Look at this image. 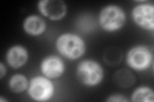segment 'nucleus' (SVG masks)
<instances>
[{
    "mask_svg": "<svg viewBox=\"0 0 154 102\" xmlns=\"http://www.w3.org/2000/svg\"><path fill=\"white\" fill-rule=\"evenodd\" d=\"M28 93L30 98L37 101L49 100L54 95V86L47 77L37 76L29 83Z\"/></svg>",
    "mask_w": 154,
    "mask_h": 102,
    "instance_id": "4",
    "label": "nucleus"
},
{
    "mask_svg": "<svg viewBox=\"0 0 154 102\" xmlns=\"http://www.w3.org/2000/svg\"><path fill=\"white\" fill-rule=\"evenodd\" d=\"M126 19V14L121 7L115 4H110L101 10L99 22L104 30L115 31L125 25Z\"/></svg>",
    "mask_w": 154,
    "mask_h": 102,
    "instance_id": "2",
    "label": "nucleus"
},
{
    "mask_svg": "<svg viewBox=\"0 0 154 102\" xmlns=\"http://www.w3.org/2000/svg\"><path fill=\"white\" fill-rule=\"evenodd\" d=\"M41 70L48 79L60 77L65 70V65L61 58L57 56H49L41 62Z\"/></svg>",
    "mask_w": 154,
    "mask_h": 102,
    "instance_id": "8",
    "label": "nucleus"
},
{
    "mask_svg": "<svg viewBox=\"0 0 154 102\" xmlns=\"http://www.w3.org/2000/svg\"><path fill=\"white\" fill-rule=\"evenodd\" d=\"M134 21L138 26L147 30L154 29V7L149 3L139 4L132 12Z\"/></svg>",
    "mask_w": 154,
    "mask_h": 102,
    "instance_id": "6",
    "label": "nucleus"
},
{
    "mask_svg": "<svg viewBox=\"0 0 154 102\" xmlns=\"http://www.w3.org/2000/svg\"><path fill=\"white\" fill-rule=\"evenodd\" d=\"M56 47L61 55L69 60H76L84 54L85 43L79 35L68 33L57 38Z\"/></svg>",
    "mask_w": 154,
    "mask_h": 102,
    "instance_id": "1",
    "label": "nucleus"
},
{
    "mask_svg": "<svg viewBox=\"0 0 154 102\" xmlns=\"http://www.w3.org/2000/svg\"><path fill=\"white\" fill-rule=\"evenodd\" d=\"M131 98L134 102H153L154 101L153 91L149 87H139L133 92Z\"/></svg>",
    "mask_w": 154,
    "mask_h": 102,
    "instance_id": "13",
    "label": "nucleus"
},
{
    "mask_svg": "<svg viewBox=\"0 0 154 102\" xmlns=\"http://www.w3.org/2000/svg\"><path fill=\"white\" fill-rule=\"evenodd\" d=\"M79 80L85 86H94L99 84L103 78V70L100 63L87 60L80 62L76 69Z\"/></svg>",
    "mask_w": 154,
    "mask_h": 102,
    "instance_id": "3",
    "label": "nucleus"
},
{
    "mask_svg": "<svg viewBox=\"0 0 154 102\" xmlns=\"http://www.w3.org/2000/svg\"><path fill=\"white\" fill-rule=\"evenodd\" d=\"M28 53L26 48L21 45H14L8 49L6 54V60L9 66L17 69L26 63Z\"/></svg>",
    "mask_w": 154,
    "mask_h": 102,
    "instance_id": "9",
    "label": "nucleus"
},
{
    "mask_svg": "<svg viewBox=\"0 0 154 102\" xmlns=\"http://www.w3.org/2000/svg\"><path fill=\"white\" fill-rule=\"evenodd\" d=\"M107 101L109 102H127L128 100L122 95H112L109 96L107 99Z\"/></svg>",
    "mask_w": 154,
    "mask_h": 102,
    "instance_id": "15",
    "label": "nucleus"
},
{
    "mask_svg": "<svg viewBox=\"0 0 154 102\" xmlns=\"http://www.w3.org/2000/svg\"><path fill=\"white\" fill-rule=\"evenodd\" d=\"M114 84L122 88H128L134 86L136 82V77L130 70L121 69L115 73L113 75Z\"/></svg>",
    "mask_w": 154,
    "mask_h": 102,
    "instance_id": "11",
    "label": "nucleus"
},
{
    "mask_svg": "<svg viewBox=\"0 0 154 102\" xmlns=\"http://www.w3.org/2000/svg\"><path fill=\"white\" fill-rule=\"evenodd\" d=\"M23 29L26 33L32 36L41 35L46 30V23L41 17L32 15L27 17L23 22Z\"/></svg>",
    "mask_w": 154,
    "mask_h": 102,
    "instance_id": "10",
    "label": "nucleus"
},
{
    "mask_svg": "<svg viewBox=\"0 0 154 102\" xmlns=\"http://www.w3.org/2000/svg\"><path fill=\"white\" fill-rule=\"evenodd\" d=\"M153 56L149 48L145 46L138 45L130 50L126 57L127 65L131 68L142 71L148 68L152 64Z\"/></svg>",
    "mask_w": 154,
    "mask_h": 102,
    "instance_id": "5",
    "label": "nucleus"
},
{
    "mask_svg": "<svg viewBox=\"0 0 154 102\" xmlns=\"http://www.w3.org/2000/svg\"><path fill=\"white\" fill-rule=\"evenodd\" d=\"M28 81L26 77L22 74L14 75L9 80L11 90L15 93H21L28 87Z\"/></svg>",
    "mask_w": 154,
    "mask_h": 102,
    "instance_id": "14",
    "label": "nucleus"
},
{
    "mask_svg": "<svg viewBox=\"0 0 154 102\" xmlns=\"http://www.w3.org/2000/svg\"><path fill=\"white\" fill-rule=\"evenodd\" d=\"M6 74V68L4 64L1 62L0 63V79H2L4 75Z\"/></svg>",
    "mask_w": 154,
    "mask_h": 102,
    "instance_id": "16",
    "label": "nucleus"
},
{
    "mask_svg": "<svg viewBox=\"0 0 154 102\" xmlns=\"http://www.w3.org/2000/svg\"><path fill=\"white\" fill-rule=\"evenodd\" d=\"M38 9L43 16L54 21L60 20L67 12L66 4L62 0H42L38 3Z\"/></svg>",
    "mask_w": 154,
    "mask_h": 102,
    "instance_id": "7",
    "label": "nucleus"
},
{
    "mask_svg": "<svg viewBox=\"0 0 154 102\" xmlns=\"http://www.w3.org/2000/svg\"><path fill=\"white\" fill-rule=\"evenodd\" d=\"M103 59L106 64L110 66H117L123 60L122 51L117 47H109L103 52Z\"/></svg>",
    "mask_w": 154,
    "mask_h": 102,
    "instance_id": "12",
    "label": "nucleus"
}]
</instances>
